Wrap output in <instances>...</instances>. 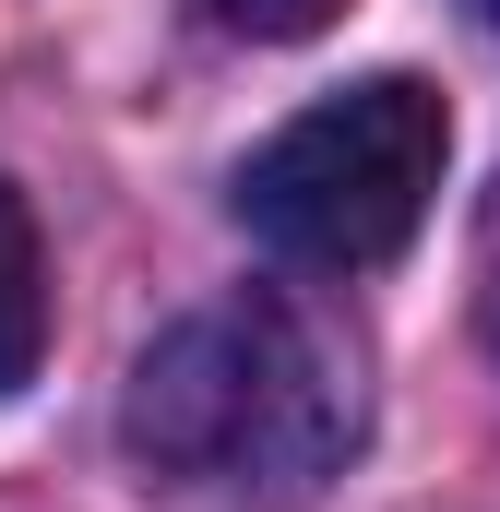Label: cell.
<instances>
[{
  "label": "cell",
  "instance_id": "obj_1",
  "mask_svg": "<svg viewBox=\"0 0 500 512\" xmlns=\"http://www.w3.org/2000/svg\"><path fill=\"white\" fill-rule=\"evenodd\" d=\"M346 429H358L346 358L286 298L191 310L179 334L143 346L131 405H120V441L143 453V477H167L179 501H227V512L310 501L322 465L346 453Z\"/></svg>",
  "mask_w": 500,
  "mask_h": 512
},
{
  "label": "cell",
  "instance_id": "obj_2",
  "mask_svg": "<svg viewBox=\"0 0 500 512\" xmlns=\"http://www.w3.org/2000/svg\"><path fill=\"white\" fill-rule=\"evenodd\" d=\"M441 167H453V108L417 72H370V84L298 108L239 167V215L250 239H274L310 274H370L429 227Z\"/></svg>",
  "mask_w": 500,
  "mask_h": 512
},
{
  "label": "cell",
  "instance_id": "obj_3",
  "mask_svg": "<svg viewBox=\"0 0 500 512\" xmlns=\"http://www.w3.org/2000/svg\"><path fill=\"white\" fill-rule=\"evenodd\" d=\"M36 358H48V239H36L24 191L0 179V405L36 382Z\"/></svg>",
  "mask_w": 500,
  "mask_h": 512
},
{
  "label": "cell",
  "instance_id": "obj_4",
  "mask_svg": "<svg viewBox=\"0 0 500 512\" xmlns=\"http://www.w3.org/2000/svg\"><path fill=\"white\" fill-rule=\"evenodd\" d=\"M215 24H239V36H274V48H286V36H322L334 0H215Z\"/></svg>",
  "mask_w": 500,
  "mask_h": 512
},
{
  "label": "cell",
  "instance_id": "obj_5",
  "mask_svg": "<svg viewBox=\"0 0 500 512\" xmlns=\"http://www.w3.org/2000/svg\"><path fill=\"white\" fill-rule=\"evenodd\" d=\"M477 334H489V358H500V191H489V215H477Z\"/></svg>",
  "mask_w": 500,
  "mask_h": 512
},
{
  "label": "cell",
  "instance_id": "obj_6",
  "mask_svg": "<svg viewBox=\"0 0 500 512\" xmlns=\"http://www.w3.org/2000/svg\"><path fill=\"white\" fill-rule=\"evenodd\" d=\"M477 24H489V36H500V0H477Z\"/></svg>",
  "mask_w": 500,
  "mask_h": 512
}]
</instances>
